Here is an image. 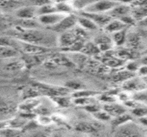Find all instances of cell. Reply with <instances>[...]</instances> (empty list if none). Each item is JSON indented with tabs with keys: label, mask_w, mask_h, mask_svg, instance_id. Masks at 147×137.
<instances>
[{
	"label": "cell",
	"mask_w": 147,
	"mask_h": 137,
	"mask_svg": "<svg viewBox=\"0 0 147 137\" xmlns=\"http://www.w3.org/2000/svg\"><path fill=\"white\" fill-rule=\"evenodd\" d=\"M37 121L41 125L47 126V125L51 124V122H52V119L47 115H40L38 119H37Z\"/></svg>",
	"instance_id": "obj_46"
},
{
	"label": "cell",
	"mask_w": 147,
	"mask_h": 137,
	"mask_svg": "<svg viewBox=\"0 0 147 137\" xmlns=\"http://www.w3.org/2000/svg\"><path fill=\"white\" fill-rule=\"evenodd\" d=\"M134 77V73L132 72H130L128 71H120L118 72L117 73L114 75L113 77V81L115 82H119V81H126L128 79L133 77Z\"/></svg>",
	"instance_id": "obj_29"
},
{
	"label": "cell",
	"mask_w": 147,
	"mask_h": 137,
	"mask_svg": "<svg viewBox=\"0 0 147 137\" xmlns=\"http://www.w3.org/2000/svg\"><path fill=\"white\" fill-rule=\"evenodd\" d=\"M138 72H139V74L140 75H142V76H146V74H147V68H146V66H142L141 68H138Z\"/></svg>",
	"instance_id": "obj_54"
},
{
	"label": "cell",
	"mask_w": 147,
	"mask_h": 137,
	"mask_svg": "<svg viewBox=\"0 0 147 137\" xmlns=\"http://www.w3.org/2000/svg\"><path fill=\"white\" fill-rule=\"evenodd\" d=\"M117 19H119L121 21H122L123 23L129 26H134L136 25V21L134 18L133 17L132 15L131 14L125 15V16H123L122 17Z\"/></svg>",
	"instance_id": "obj_41"
},
{
	"label": "cell",
	"mask_w": 147,
	"mask_h": 137,
	"mask_svg": "<svg viewBox=\"0 0 147 137\" xmlns=\"http://www.w3.org/2000/svg\"><path fill=\"white\" fill-rule=\"evenodd\" d=\"M0 14H1V12H0Z\"/></svg>",
	"instance_id": "obj_58"
},
{
	"label": "cell",
	"mask_w": 147,
	"mask_h": 137,
	"mask_svg": "<svg viewBox=\"0 0 147 137\" xmlns=\"http://www.w3.org/2000/svg\"><path fill=\"white\" fill-rule=\"evenodd\" d=\"M51 1H53L56 3H59V2H64V1H66V0H51Z\"/></svg>",
	"instance_id": "obj_57"
},
{
	"label": "cell",
	"mask_w": 147,
	"mask_h": 137,
	"mask_svg": "<svg viewBox=\"0 0 147 137\" xmlns=\"http://www.w3.org/2000/svg\"><path fill=\"white\" fill-rule=\"evenodd\" d=\"M140 39L137 35H132L129 37V42L133 48H138L140 46Z\"/></svg>",
	"instance_id": "obj_45"
},
{
	"label": "cell",
	"mask_w": 147,
	"mask_h": 137,
	"mask_svg": "<svg viewBox=\"0 0 147 137\" xmlns=\"http://www.w3.org/2000/svg\"><path fill=\"white\" fill-rule=\"evenodd\" d=\"M78 23L79 24L80 27L83 29H86L88 30H95L98 29L99 27L95 24L93 21L90 19L80 15V17H78Z\"/></svg>",
	"instance_id": "obj_17"
},
{
	"label": "cell",
	"mask_w": 147,
	"mask_h": 137,
	"mask_svg": "<svg viewBox=\"0 0 147 137\" xmlns=\"http://www.w3.org/2000/svg\"><path fill=\"white\" fill-rule=\"evenodd\" d=\"M82 107L85 109V110H86L87 112H91L92 114H93V113H94V112H97V111L100 110V107H99L98 105H95V104H91V103L88 104V105L83 106Z\"/></svg>",
	"instance_id": "obj_47"
},
{
	"label": "cell",
	"mask_w": 147,
	"mask_h": 137,
	"mask_svg": "<svg viewBox=\"0 0 147 137\" xmlns=\"http://www.w3.org/2000/svg\"><path fill=\"white\" fill-rule=\"evenodd\" d=\"M147 6V0H134L131 3V7H140Z\"/></svg>",
	"instance_id": "obj_50"
},
{
	"label": "cell",
	"mask_w": 147,
	"mask_h": 137,
	"mask_svg": "<svg viewBox=\"0 0 147 137\" xmlns=\"http://www.w3.org/2000/svg\"><path fill=\"white\" fill-rule=\"evenodd\" d=\"M40 92L38 91L35 88H28L27 90H26L24 92L23 95H24V99H33L35 97H38L40 95Z\"/></svg>",
	"instance_id": "obj_36"
},
{
	"label": "cell",
	"mask_w": 147,
	"mask_h": 137,
	"mask_svg": "<svg viewBox=\"0 0 147 137\" xmlns=\"http://www.w3.org/2000/svg\"><path fill=\"white\" fill-rule=\"evenodd\" d=\"M35 88L40 93L46 94V95L51 96V97L64 96L67 95L70 92V89L66 87L53 86V85H48L42 84V83H36Z\"/></svg>",
	"instance_id": "obj_4"
},
{
	"label": "cell",
	"mask_w": 147,
	"mask_h": 137,
	"mask_svg": "<svg viewBox=\"0 0 147 137\" xmlns=\"http://www.w3.org/2000/svg\"><path fill=\"white\" fill-rule=\"evenodd\" d=\"M0 46H9L18 50V40L11 37H0Z\"/></svg>",
	"instance_id": "obj_27"
},
{
	"label": "cell",
	"mask_w": 147,
	"mask_h": 137,
	"mask_svg": "<svg viewBox=\"0 0 147 137\" xmlns=\"http://www.w3.org/2000/svg\"><path fill=\"white\" fill-rule=\"evenodd\" d=\"M132 99L138 102H146V90L137 91L136 93L133 94Z\"/></svg>",
	"instance_id": "obj_37"
},
{
	"label": "cell",
	"mask_w": 147,
	"mask_h": 137,
	"mask_svg": "<svg viewBox=\"0 0 147 137\" xmlns=\"http://www.w3.org/2000/svg\"><path fill=\"white\" fill-rule=\"evenodd\" d=\"M73 102L78 105L84 106L91 103L90 97H79V98H73Z\"/></svg>",
	"instance_id": "obj_39"
},
{
	"label": "cell",
	"mask_w": 147,
	"mask_h": 137,
	"mask_svg": "<svg viewBox=\"0 0 147 137\" xmlns=\"http://www.w3.org/2000/svg\"><path fill=\"white\" fill-rule=\"evenodd\" d=\"M40 105V101L37 100L35 98L33 99H28V101H26L23 104L20 105V108L22 110L24 111L25 112H30V111L35 110L37 108V107Z\"/></svg>",
	"instance_id": "obj_24"
},
{
	"label": "cell",
	"mask_w": 147,
	"mask_h": 137,
	"mask_svg": "<svg viewBox=\"0 0 147 137\" xmlns=\"http://www.w3.org/2000/svg\"><path fill=\"white\" fill-rule=\"evenodd\" d=\"M81 15L90 19L98 27H104L107 24H109L113 19L111 17L109 16V15L104 14V13H86V12H82V13H81Z\"/></svg>",
	"instance_id": "obj_6"
},
{
	"label": "cell",
	"mask_w": 147,
	"mask_h": 137,
	"mask_svg": "<svg viewBox=\"0 0 147 137\" xmlns=\"http://www.w3.org/2000/svg\"><path fill=\"white\" fill-rule=\"evenodd\" d=\"M119 100L122 101H126L130 99V97L128 95L127 93L126 92H121L119 94Z\"/></svg>",
	"instance_id": "obj_53"
},
{
	"label": "cell",
	"mask_w": 147,
	"mask_h": 137,
	"mask_svg": "<svg viewBox=\"0 0 147 137\" xmlns=\"http://www.w3.org/2000/svg\"><path fill=\"white\" fill-rule=\"evenodd\" d=\"M30 1L33 3L35 6H37V7L42 6V5L52 3L51 0H30Z\"/></svg>",
	"instance_id": "obj_52"
},
{
	"label": "cell",
	"mask_w": 147,
	"mask_h": 137,
	"mask_svg": "<svg viewBox=\"0 0 147 137\" xmlns=\"http://www.w3.org/2000/svg\"><path fill=\"white\" fill-rule=\"evenodd\" d=\"M133 114L135 116H138V117H142V116H146L147 110L146 107H143V106H139L136 108H133L132 110Z\"/></svg>",
	"instance_id": "obj_43"
},
{
	"label": "cell",
	"mask_w": 147,
	"mask_h": 137,
	"mask_svg": "<svg viewBox=\"0 0 147 137\" xmlns=\"http://www.w3.org/2000/svg\"><path fill=\"white\" fill-rule=\"evenodd\" d=\"M79 39H84L77 35L76 31L73 32H64L59 38V44L61 47L67 48L73 45L75 42Z\"/></svg>",
	"instance_id": "obj_9"
},
{
	"label": "cell",
	"mask_w": 147,
	"mask_h": 137,
	"mask_svg": "<svg viewBox=\"0 0 147 137\" xmlns=\"http://www.w3.org/2000/svg\"><path fill=\"white\" fill-rule=\"evenodd\" d=\"M104 109L111 116H116L126 113V108L123 105L117 103H114V102L109 103L104 105Z\"/></svg>",
	"instance_id": "obj_13"
},
{
	"label": "cell",
	"mask_w": 147,
	"mask_h": 137,
	"mask_svg": "<svg viewBox=\"0 0 147 137\" xmlns=\"http://www.w3.org/2000/svg\"><path fill=\"white\" fill-rule=\"evenodd\" d=\"M12 35L22 42L47 47L53 45L54 37L47 32L33 29H23L18 27ZM48 48V47H47Z\"/></svg>",
	"instance_id": "obj_1"
},
{
	"label": "cell",
	"mask_w": 147,
	"mask_h": 137,
	"mask_svg": "<svg viewBox=\"0 0 147 137\" xmlns=\"http://www.w3.org/2000/svg\"><path fill=\"white\" fill-rule=\"evenodd\" d=\"M78 23V17L73 14L66 15L60 21L50 27L51 30L57 32H64L75 26Z\"/></svg>",
	"instance_id": "obj_3"
},
{
	"label": "cell",
	"mask_w": 147,
	"mask_h": 137,
	"mask_svg": "<svg viewBox=\"0 0 147 137\" xmlns=\"http://www.w3.org/2000/svg\"><path fill=\"white\" fill-rule=\"evenodd\" d=\"M17 25L18 27L23 29H33L37 28L39 24L33 19H20L17 21Z\"/></svg>",
	"instance_id": "obj_25"
},
{
	"label": "cell",
	"mask_w": 147,
	"mask_h": 137,
	"mask_svg": "<svg viewBox=\"0 0 147 137\" xmlns=\"http://www.w3.org/2000/svg\"><path fill=\"white\" fill-rule=\"evenodd\" d=\"M132 120V116L129 115V114L124 113V114H121V115L116 116L115 119H113L111 121V125L113 128H117V127L126 124V123H129V121H131Z\"/></svg>",
	"instance_id": "obj_20"
},
{
	"label": "cell",
	"mask_w": 147,
	"mask_h": 137,
	"mask_svg": "<svg viewBox=\"0 0 147 137\" xmlns=\"http://www.w3.org/2000/svg\"><path fill=\"white\" fill-rule=\"evenodd\" d=\"M140 118V121L141 123H142V125H144V126H146L147 125V120H146V116H142V117H139Z\"/></svg>",
	"instance_id": "obj_55"
},
{
	"label": "cell",
	"mask_w": 147,
	"mask_h": 137,
	"mask_svg": "<svg viewBox=\"0 0 147 137\" xmlns=\"http://www.w3.org/2000/svg\"><path fill=\"white\" fill-rule=\"evenodd\" d=\"M56 13H57V11L55 4L51 3V4H44L41 6H38L37 10V16Z\"/></svg>",
	"instance_id": "obj_23"
},
{
	"label": "cell",
	"mask_w": 147,
	"mask_h": 137,
	"mask_svg": "<svg viewBox=\"0 0 147 137\" xmlns=\"http://www.w3.org/2000/svg\"><path fill=\"white\" fill-rule=\"evenodd\" d=\"M66 15L62 14V13H51V14L40 15L38 17V21L41 24L44 26H52L55 25L58 22H59Z\"/></svg>",
	"instance_id": "obj_8"
},
{
	"label": "cell",
	"mask_w": 147,
	"mask_h": 137,
	"mask_svg": "<svg viewBox=\"0 0 147 137\" xmlns=\"http://www.w3.org/2000/svg\"><path fill=\"white\" fill-rule=\"evenodd\" d=\"M13 111V107L4 102H0V114H8Z\"/></svg>",
	"instance_id": "obj_44"
},
{
	"label": "cell",
	"mask_w": 147,
	"mask_h": 137,
	"mask_svg": "<svg viewBox=\"0 0 147 137\" xmlns=\"http://www.w3.org/2000/svg\"><path fill=\"white\" fill-rule=\"evenodd\" d=\"M84 45V39H79V40H78L77 42H75L73 45L70 46V47L65 49L67 50L72 51V52H78V51H81Z\"/></svg>",
	"instance_id": "obj_38"
},
{
	"label": "cell",
	"mask_w": 147,
	"mask_h": 137,
	"mask_svg": "<svg viewBox=\"0 0 147 137\" xmlns=\"http://www.w3.org/2000/svg\"><path fill=\"white\" fill-rule=\"evenodd\" d=\"M51 61L53 62L57 66H64L67 67H73L74 66L73 63L71 60L68 59L66 56H65L63 54H56L51 59Z\"/></svg>",
	"instance_id": "obj_19"
},
{
	"label": "cell",
	"mask_w": 147,
	"mask_h": 137,
	"mask_svg": "<svg viewBox=\"0 0 147 137\" xmlns=\"http://www.w3.org/2000/svg\"><path fill=\"white\" fill-rule=\"evenodd\" d=\"M104 64L109 67H118L122 66L124 63V60L119 59L118 57H114L112 56H107L103 60Z\"/></svg>",
	"instance_id": "obj_28"
},
{
	"label": "cell",
	"mask_w": 147,
	"mask_h": 137,
	"mask_svg": "<svg viewBox=\"0 0 147 137\" xmlns=\"http://www.w3.org/2000/svg\"><path fill=\"white\" fill-rule=\"evenodd\" d=\"M102 128L100 123H88L82 122L76 125V130L77 131L83 133H95Z\"/></svg>",
	"instance_id": "obj_12"
},
{
	"label": "cell",
	"mask_w": 147,
	"mask_h": 137,
	"mask_svg": "<svg viewBox=\"0 0 147 137\" xmlns=\"http://www.w3.org/2000/svg\"><path fill=\"white\" fill-rule=\"evenodd\" d=\"M37 6H22L16 10L15 15L20 19H33L37 16Z\"/></svg>",
	"instance_id": "obj_10"
},
{
	"label": "cell",
	"mask_w": 147,
	"mask_h": 137,
	"mask_svg": "<svg viewBox=\"0 0 147 137\" xmlns=\"http://www.w3.org/2000/svg\"><path fill=\"white\" fill-rule=\"evenodd\" d=\"M118 134L117 136H140L141 134H139L138 128H135L131 125V127H130L126 125V126H124L121 128V129L118 130Z\"/></svg>",
	"instance_id": "obj_16"
},
{
	"label": "cell",
	"mask_w": 147,
	"mask_h": 137,
	"mask_svg": "<svg viewBox=\"0 0 147 137\" xmlns=\"http://www.w3.org/2000/svg\"><path fill=\"white\" fill-rule=\"evenodd\" d=\"M81 52L85 54H96L100 52V50L95 44L88 43L84 45Z\"/></svg>",
	"instance_id": "obj_31"
},
{
	"label": "cell",
	"mask_w": 147,
	"mask_h": 137,
	"mask_svg": "<svg viewBox=\"0 0 147 137\" xmlns=\"http://www.w3.org/2000/svg\"><path fill=\"white\" fill-rule=\"evenodd\" d=\"M19 54L18 50L9 46H0V59H7L18 56Z\"/></svg>",
	"instance_id": "obj_18"
},
{
	"label": "cell",
	"mask_w": 147,
	"mask_h": 137,
	"mask_svg": "<svg viewBox=\"0 0 147 137\" xmlns=\"http://www.w3.org/2000/svg\"><path fill=\"white\" fill-rule=\"evenodd\" d=\"M8 127H11L13 128H16V129H19V128L24 127L26 125V120L24 119H15L11 120V121H8Z\"/></svg>",
	"instance_id": "obj_34"
},
{
	"label": "cell",
	"mask_w": 147,
	"mask_h": 137,
	"mask_svg": "<svg viewBox=\"0 0 147 137\" xmlns=\"http://www.w3.org/2000/svg\"><path fill=\"white\" fill-rule=\"evenodd\" d=\"M22 7L19 0H0V11H11Z\"/></svg>",
	"instance_id": "obj_15"
},
{
	"label": "cell",
	"mask_w": 147,
	"mask_h": 137,
	"mask_svg": "<svg viewBox=\"0 0 147 137\" xmlns=\"http://www.w3.org/2000/svg\"><path fill=\"white\" fill-rule=\"evenodd\" d=\"M65 86L69 89L78 90V89H80L82 87V84L80 83H79V82H77L75 81H70L66 82Z\"/></svg>",
	"instance_id": "obj_48"
},
{
	"label": "cell",
	"mask_w": 147,
	"mask_h": 137,
	"mask_svg": "<svg viewBox=\"0 0 147 137\" xmlns=\"http://www.w3.org/2000/svg\"><path fill=\"white\" fill-rule=\"evenodd\" d=\"M114 1H118V2L121 3V4H129V3L131 4L134 0H114Z\"/></svg>",
	"instance_id": "obj_56"
},
{
	"label": "cell",
	"mask_w": 147,
	"mask_h": 137,
	"mask_svg": "<svg viewBox=\"0 0 147 137\" xmlns=\"http://www.w3.org/2000/svg\"><path fill=\"white\" fill-rule=\"evenodd\" d=\"M93 114L94 117L96 118L97 120H100V121H109L111 117L105 111H97L96 112L93 113Z\"/></svg>",
	"instance_id": "obj_40"
},
{
	"label": "cell",
	"mask_w": 147,
	"mask_h": 137,
	"mask_svg": "<svg viewBox=\"0 0 147 137\" xmlns=\"http://www.w3.org/2000/svg\"><path fill=\"white\" fill-rule=\"evenodd\" d=\"M121 4L114 0H98L90 3L84 8V11L86 13H104L110 11L116 6Z\"/></svg>",
	"instance_id": "obj_2"
},
{
	"label": "cell",
	"mask_w": 147,
	"mask_h": 137,
	"mask_svg": "<svg viewBox=\"0 0 147 137\" xmlns=\"http://www.w3.org/2000/svg\"><path fill=\"white\" fill-rule=\"evenodd\" d=\"M138 68H139V67H138V63L136 62H130L126 66V71L132 72V73H135L138 71Z\"/></svg>",
	"instance_id": "obj_51"
},
{
	"label": "cell",
	"mask_w": 147,
	"mask_h": 137,
	"mask_svg": "<svg viewBox=\"0 0 147 137\" xmlns=\"http://www.w3.org/2000/svg\"><path fill=\"white\" fill-rule=\"evenodd\" d=\"M131 15H132L136 21H141L144 19L146 18L147 15V6H140V7H135L134 9L131 10Z\"/></svg>",
	"instance_id": "obj_21"
},
{
	"label": "cell",
	"mask_w": 147,
	"mask_h": 137,
	"mask_svg": "<svg viewBox=\"0 0 147 137\" xmlns=\"http://www.w3.org/2000/svg\"><path fill=\"white\" fill-rule=\"evenodd\" d=\"M55 6L57 8V13H62V14L65 15H68L71 14V13L73 11V8L70 6L69 4H68L67 3L64 2H59V3H56Z\"/></svg>",
	"instance_id": "obj_32"
},
{
	"label": "cell",
	"mask_w": 147,
	"mask_h": 137,
	"mask_svg": "<svg viewBox=\"0 0 147 137\" xmlns=\"http://www.w3.org/2000/svg\"><path fill=\"white\" fill-rule=\"evenodd\" d=\"M21 134V130L11 127H6L0 130V136H20Z\"/></svg>",
	"instance_id": "obj_30"
},
{
	"label": "cell",
	"mask_w": 147,
	"mask_h": 137,
	"mask_svg": "<svg viewBox=\"0 0 147 137\" xmlns=\"http://www.w3.org/2000/svg\"><path fill=\"white\" fill-rule=\"evenodd\" d=\"M99 92L93 90H82L74 92L72 95L73 98H79V97H92L93 96L98 95Z\"/></svg>",
	"instance_id": "obj_33"
},
{
	"label": "cell",
	"mask_w": 147,
	"mask_h": 137,
	"mask_svg": "<svg viewBox=\"0 0 147 137\" xmlns=\"http://www.w3.org/2000/svg\"><path fill=\"white\" fill-rule=\"evenodd\" d=\"M19 48L22 49L23 52L26 54H31V55H38V54H44V53L49 52L50 50L47 47L29 44V43L24 42L20 40H18V49Z\"/></svg>",
	"instance_id": "obj_5"
},
{
	"label": "cell",
	"mask_w": 147,
	"mask_h": 137,
	"mask_svg": "<svg viewBox=\"0 0 147 137\" xmlns=\"http://www.w3.org/2000/svg\"><path fill=\"white\" fill-rule=\"evenodd\" d=\"M131 10H132V7H131L129 5L119 4L108 13H109V16L111 17L112 18L115 17L119 19L123 16L131 14Z\"/></svg>",
	"instance_id": "obj_11"
},
{
	"label": "cell",
	"mask_w": 147,
	"mask_h": 137,
	"mask_svg": "<svg viewBox=\"0 0 147 137\" xmlns=\"http://www.w3.org/2000/svg\"><path fill=\"white\" fill-rule=\"evenodd\" d=\"M26 67V62L23 60H17L8 63L5 67V70L8 72H18L22 71Z\"/></svg>",
	"instance_id": "obj_22"
},
{
	"label": "cell",
	"mask_w": 147,
	"mask_h": 137,
	"mask_svg": "<svg viewBox=\"0 0 147 137\" xmlns=\"http://www.w3.org/2000/svg\"><path fill=\"white\" fill-rule=\"evenodd\" d=\"M127 26L125 24L123 23L119 19H112L111 21L107 24L104 26V30L106 32H110V33H114V32L122 30L123 29H125L127 28Z\"/></svg>",
	"instance_id": "obj_14"
},
{
	"label": "cell",
	"mask_w": 147,
	"mask_h": 137,
	"mask_svg": "<svg viewBox=\"0 0 147 137\" xmlns=\"http://www.w3.org/2000/svg\"><path fill=\"white\" fill-rule=\"evenodd\" d=\"M126 28L123 29L122 30L115 32L113 35V40L116 45L121 46L126 42Z\"/></svg>",
	"instance_id": "obj_26"
},
{
	"label": "cell",
	"mask_w": 147,
	"mask_h": 137,
	"mask_svg": "<svg viewBox=\"0 0 147 137\" xmlns=\"http://www.w3.org/2000/svg\"><path fill=\"white\" fill-rule=\"evenodd\" d=\"M122 88L126 91H140L146 90V82L140 79L131 77L124 81L122 85Z\"/></svg>",
	"instance_id": "obj_7"
},
{
	"label": "cell",
	"mask_w": 147,
	"mask_h": 137,
	"mask_svg": "<svg viewBox=\"0 0 147 137\" xmlns=\"http://www.w3.org/2000/svg\"><path fill=\"white\" fill-rule=\"evenodd\" d=\"M100 99L102 101L106 102L107 103H113L115 101V99L113 97H112L111 95H109V94H106V95H102L100 96Z\"/></svg>",
	"instance_id": "obj_49"
},
{
	"label": "cell",
	"mask_w": 147,
	"mask_h": 137,
	"mask_svg": "<svg viewBox=\"0 0 147 137\" xmlns=\"http://www.w3.org/2000/svg\"><path fill=\"white\" fill-rule=\"evenodd\" d=\"M112 44V39L109 37L108 36L106 35H102L100 36V37H97L95 39V44L96 45H100V44Z\"/></svg>",
	"instance_id": "obj_42"
},
{
	"label": "cell",
	"mask_w": 147,
	"mask_h": 137,
	"mask_svg": "<svg viewBox=\"0 0 147 137\" xmlns=\"http://www.w3.org/2000/svg\"><path fill=\"white\" fill-rule=\"evenodd\" d=\"M52 97L56 103L61 107H68L71 103V100L67 97H64V96H56Z\"/></svg>",
	"instance_id": "obj_35"
}]
</instances>
